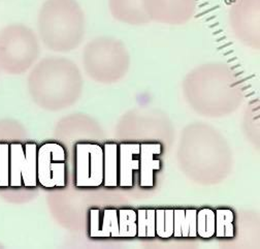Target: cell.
Wrapping results in <instances>:
<instances>
[{
  "label": "cell",
  "instance_id": "cell-20",
  "mask_svg": "<svg viewBox=\"0 0 260 249\" xmlns=\"http://www.w3.org/2000/svg\"><path fill=\"white\" fill-rule=\"evenodd\" d=\"M155 211L156 209L137 210L139 238H156Z\"/></svg>",
  "mask_w": 260,
  "mask_h": 249
},
{
  "label": "cell",
  "instance_id": "cell-5",
  "mask_svg": "<svg viewBox=\"0 0 260 249\" xmlns=\"http://www.w3.org/2000/svg\"><path fill=\"white\" fill-rule=\"evenodd\" d=\"M38 150L35 142L10 143V188L36 189L39 185Z\"/></svg>",
  "mask_w": 260,
  "mask_h": 249
},
{
  "label": "cell",
  "instance_id": "cell-4",
  "mask_svg": "<svg viewBox=\"0 0 260 249\" xmlns=\"http://www.w3.org/2000/svg\"><path fill=\"white\" fill-rule=\"evenodd\" d=\"M38 181L45 189H63L68 185V153L57 142H47L38 150Z\"/></svg>",
  "mask_w": 260,
  "mask_h": 249
},
{
  "label": "cell",
  "instance_id": "cell-18",
  "mask_svg": "<svg viewBox=\"0 0 260 249\" xmlns=\"http://www.w3.org/2000/svg\"><path fill=\"white\" fill-rule=\"evenodd\" d=\"M216 219L215 211L211 208H203L198 210L197 214V232L198 237L203 239H211L215 237Z\"/></svg>",
  "mask_w": 260,
  "mask_h": 249
},
{
  "label": "cell",
  "instance_id": "cell-19",
  "mask_svg": "<svg viewBox=\"0 0 260 249\" xmlns=\"http://www.w3.org/2000/svg\"><path fill=\"white\" fill-rule=\"evenodd\" d=\"M100 238H120L118 209L107 208L101 215Z\"/></svg>",
  "mask_w": 260,
  "mask_h": 249
},
{
  "label": "cell",
  "instance_id": "cell-13",
  "mask_svg": "<svg viewBox=\"0 0 260 249\" xmlns=\"http://www.w3.org/2000/svg\"><path fill=\"white\" fill-rule=\"evenodd\" d=\"M119 180V144L109 142L104 145V186L118 188Z\"/></svg>",
  "mask_w": 260,
  "mask_h": 249
},
{
  "label": "cell",
  "instance_id": "cell-15",
  "mask_svg": "<svg viewBox=\"0 0 260 249\" xmlns=\"http://www.w3.org/2000/svg\"><path fill=\"white\" fill-rule=\"evenodd\" d=\"M216 219V230L215 237L216 238H226L233 239L236 236V228H235V212L231 209H217L215 211Z\"/></svg>",
  "mask_w": 260,
  "mask_h": 249
},
{
  "label": "cell",
  "instance_id": "cell-21",
  "mask_svg": "<svg viewBox=\"0 0 260 249\" xmlns=\"http://www.w3.org/2000/svg\"><path fill=\"white\" fill-rule=\"evenodd\" d=\"M0 188H10V144L0 142Z\"/></svg>",
  "mask_w": 260,
  "mask_h": 249
},
{
  "label": "cell",
  "instance_id": "cell-9",
  "mask_svg": "<svg viewBox=\"0 0 260 249\" xmlns=\"http://www.w3.org/2000/svg\"><path fill=\"white\" fill-rule=\"evenodd\" d=\"M140 143L119 144V188H134V172L140 171Z\"/></svg>",
  "mask_w": 260,
  "mask_h": 249
},
{
  "label": "cell",
  "instance_id": "cell-8",
  "mask_svg": "<svg viewBox=\"0 0 260 249\" xmlns=\"http://www.w3.org/2000/svg\"><path fill=\"white\" fill-rule=\"evenodd\" d=\"M148 17L167 22H181L197 11L198 0H143Z\"/></svg>",
  "mask_w": 260,
  "mask_h": 249
},
{
  "label": "cell",
  "instance_id": "cell-7",
  "mask_svg": "<svg viewBox=\"0 0 260 249\" xmlns=\"http://www.w3.org/2000/svg\"><path fill=\"white\" fill-rule=\"evenodd\" d=\"M86 67L97 80L112 81L122 73L124 67L123 51L114 42H94L86 51Z\"/></svg>",
  "mask_w": 260,
  "mask_h": 249
},
{
  "label": "cell",
  "instance_id": "cell-2",
  "mask_svg": "<svg viewBox=\"0 0 260 249\" xmlns=\"http://www.w3.org/2000/svg\"><path fill=\"white\" fill-rule=\"evenodd\" d=\"M39 19L42 38L51 49L68 51L80 43L84 13L77 0H46Z\"/></svg>",
  "mask_w": 260,
  "mask_h": 249
},
{
  "label": "cell",
  "instance_id": "cell-10",
  "mask_svg": "<svg viewBox=\"0 0 260 249\" xmlns=\"http://www.w3.org/2000/svg\"><path fill=\"white\" fill-rule=\"evenodd\" d=\"M140 186L143 189H153L155 186L156 171L161 169V161L157 158L162 153V144L140 143Z\"/></svg>",
  "mask_w": 260,
  "mask_h": 249
},
{
  "label": "cell",
  "instance_id": "cell-1",
  "mask_svg": "<svg viewBox=\"0 0 260 249\" xmlns=\"http://www.w3.org/2000/svg\"><path fill=\"white\" fill-rule=\"evenodd\" d=\"M30 90L34 98L46 107H63L72 103L81 89L76 67L64 59H48L31 74Z\"/></svg>",
  "mask_w": 260,
  "mask_h": 249
},
{
  "label": "cell",
  "instance_id": "cell-14",
  "mask_svg": "<svg viewBox=\"0 0 260 249\" xmlns=\"http://www.w3.org/2000/svg\"><path fill=\"white\" fill-rule=\"evenodd\" d=\"M197 209H174L175 238H198Z\"/></svg>",
  "mask_w": 260,
  "mask_h": 249
},
{
  "label": "cell",
  "instance_id": "cell-6",
  "mask_svg": "<svg viewBox=\"0 0 260 249\" xmlns=\"http://www.w3.org/2000/svg\"><path fill=\"white\" fill-rule=\"evenodd\" d=\"M75 185L96 189L104 184V147L95 143H78L75 148Z\"/></svg>",
  "mask_w": 260,
  "mask_h": 249
},
{
  "label": "cell",
  "instance_id": "cell-11",
  "mask_svg": "<svg viewBox=\"0 0 260 249\" xmlns=\"http://www.w3.org/2000/svg\"><path fill=\"white\" fill-rule=\"evenodd\" d=\"M109 7L115 18L125 22L140 23L149 18L143 0H109Z\"/></svg>",
  "mask_w": 260,
  "mask_h": 249
},
{
  "label": "cell",
  "instance_id": "cell-16",
  "mask_svg": "<svg viewBox=\"0 0 260 249\" xmlns=\"http://www.w3.org/2000/svg\"><path fill=\"white\" fill-rule=\"evenodd\" d=\"M119 235L120 238L138 237V214L134 209H119Z\"/></svg>",
  "mask_w": 260,
  "mask_h": 249
},
{
  "label": "cell",
  "instance_id": "cell-3",
  "mask_svg": "<svg viewBox=\"0 0 260 249\" xmlns=\"http://www.w3.org/2000/svg\"><path fill=\"white\" fill-rule=\"evenodd\" d=\"M38 55V43L32 31L23 25H11L0 33V68L7 73L26 71Z\"/></svg>",
  "mask_w": 260,
  "mask_h": 249
},
{
  "label": "cell",
  "instance_id": "cell-17",
  "mask_svg": "<svg viewBox=\"0 0 260 249\" xmlns=\"http://www.w3.org/2000/svg\"><path fill=\"white\" fill-rule=\"evenodd\" d=\"M156 237L171 239L174 235V209H156L155 211Z\"/></svg>",
  "mask_w": 260,
  "mask_h": 249
},
{
  "label": "cell",
  "instance_id": "cell-22",
  "mask_svg": "<svg viewBox=\"0 0 260 249\" xmlns=\"http://www.w3.org/2000/svg\"><path fill=\"white\" fill-rule=\"evenodd\" d=\"M101 215L102 212L100 209L92 208L89 210V237L90 238H100L101 231Z\"/></svg>",
  "mask_w": 260,
  "mask_h": 249
},
{
  "label": "cell",
  "instance_id": "cell-12",
  "mask_svg": "<svg viewBox=\"0 0 260 249\" xmlns=\"http://www.w3.org/2000/svg\"><path fill=\"white\" fill-rule=\"evenodd\" d=\"M260 0H234L231 12L235 23L242 29L255 26L259 16Z\"/></svg>",
  "mask_w": 260,
  "mask_h": 249
}]
</instances>
